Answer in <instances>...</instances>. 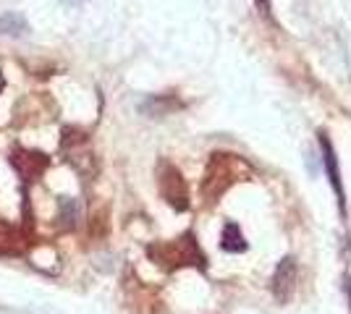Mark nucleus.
I'll list each match as a JSON object with an SVG mask.
<instances>
[{
	"mask_svg": "<svg viewBox=\"0 0 351 314\" xmlns=\"http://www.w3.org/2000/svg\"><path fill=\"white\" fill-rule=\"evenodd\" d=\"M147 252H149V257L158 265H162V267L168 270L186 267V265H191V267H205L207 265V259L202 254L197 239H194V233H184V236L168 241V244H155Z\"/></svg>",
	"mask_w": 351,
	"mask_h": 314,
	"instance_id": "nucleus-1",
	"label": "nucleus"
},
{
	"mask_svg": "<svg viewBox=\"0 0 351 314\" xmlns=\"http://www.w3.org/2000/svg\"><path fill=\"white\" fill-rule=\"evenodd\" d=\"M241 165V160H236L234 155H213V160L207 165L205 181H202V192L210 202H215L231 183L236 181V168Z\"/></svg>",
	"mask_w": 351,
	"mask_h": 314,
	"instance_id": "nucleus-2",
	"label": "nucleus"
},
{
	"mask_svg": "<svg viewBox=\"0 0 351 314\" xmlns=\"http://www.w3.org/2000/svg\"><path fill=\"white\" fill-rule=\"evenodd\" d=\"M158 189H160L162 199L178 212H186L189 209V189H186V181L181 176V170L171 163L158 165Z\"/></svg>",
	"mask_w": 351,
	"mask_h": 314,
	"instance_id": "nucleus-3",
	"label": "nucleus"
},
{
	"mask_svg": "<svg viewBox=\"0 0 351 314\" xmlns=\"http://www.w3.org/2000/svg\"><path fill=\"white\" fill-rule=\"evenodd\" d=\"M317 139H320V150H322V168H325L328 181H330V186L336 192L338 212H341V218H346V194H343V179H341V163H338L336 147H333L328 131H320Z\"/></svg>",
	"mask_w": 351,
	"mask_h": 314,
	"instance_id": "nucleus-4",
	"label": "nucleus"
},
{
	"mask_svg": "<svg viewBox=\"0 0 351 314\" xmlns=\"http://www.w3.org/2000/svg\"><path fill=\"white\" fill-rule=\"evenodd\" d=\"M296 275H299V267H296V259L293 257H283L278 262V267L273 272V296L286 304L291 299L293 288H296Z\"/></svg>",
	"mask_w": 351,
	"mask_h": 314,
	"instance_id": "nucleus-5",
	"label": "nucleus"
},
{
	"mask_svg": "<svg viewBox=\"0 0 351 314\" xmlns=\"http://www.w3.org/2000/svg\"><path fill=\"white\" fill-rule=\"evenodd\" d=\"M11 165L19 170V176L24 181H32L37 176H43L45 168L50 165V157H45L43 152H32V150H16L11 157Z\"/></svg>",
	"mask_w": 351,
	"mask_h": 314,
	"instance_id": "nucleus-6",
	"label": "nucleus"
},
{
	"mask_svg": "<svg viewBox=\"0 0 351 314\" xmlns=\"http://www.w3.org/2000/svg\"><path fill=\"white\" fill-rule=\"evenodd\" d=\"M247 239L241 233V228L236 223H226L223 225V233H220V249L228 252V254H241L247 252Z\"/></svg>",
	"mask_w": 351,
	"mask_h": 314,
	"instance_id": "nucleus-7",
	"label": "nucleus"
},
{
	"mask_svg": "<svg viewBox=\"0 0 351 314\" xmlns=\"http://www.w3.org/2000/svg\"><path fill=\"white\" fill-rule=\"evenodd\" d=\"M24 31H27V21H24V16H19V14H3L0 16V37H3V34L19 37V34H24Z\"/></svg>",
	"mask_w": 351,
	"mask_h": 314,
	"instance_id": "nucleus-8",
	"label": "nucleus"
},
{
	"mask_svg": "<svg viewBox=\"0 0 351 314\" xmlns=\"http://www.w3.org/2000/svg\"><path fill=\"white\" fill-rule=\"evenodd\" d=\"M176 107H178V103H176V100H165V97H152V100H147V103L142 105V110L149 113V116H168Z\"/></svg>",
	"mask_w": 351,
	"mask_h": 314,
	"instance_id": "nucleus-9",
	"label": "nucleus"
},
{
	"mask_svg": "<svg viewBox=\"0 0 351 314\" xmlns=\"http://www.w3.org/2000/svg\"><path fill=\"white\" fill-rule=\"evenodd\" d=\"M76 215H79L76 199L63 196V199H60V220H63V225H66V228H73V225H76Z\"/></svg>",
	"mask_w": 351,
	"mask_h": 314,
	"instance_id": "nucleus-10",
	"label": "nucleus"
},
{
	"mask_svg": "<svg viewBox=\"0 0 351 314\" xmlns=\"http://www.w3.org/2000/svg\"><path fill=\"white\" fill-rule=\"evenodd\" d=\"M254 5H257V11H260L267 21H273V8H270V0H254Z\"/></svg>",
	"mask_w": 351,
	"mask_h": 314,
	"instance_id": "nucleus-11",
	"label": "nucleus"
},
{
	"mask_svg": "<svg viewBox=\"0 0 351 314\" xmlns=\"http://www.w3.org/2000/svg\"><path fill=\"white\" fill-rule=\"evenodd\" d=\"M343 288H346V299H349V309H351V278L346 275V280H343Z\"/></svg>",
	"mask_w": 351,
	"mask_h": 314,
	"instance_id": "nucleus-12",
	"label": "nucleus"
},
{
	"mask_svg": "<svg viewBox=\"0 0 351 314\" xmlns=\"http://www.w3.org/2000/svg\"><path fill=\"white\" fill-rule=\"evenodd\" d=\"M5 90V76H3V71H0V92Z\"/></svg>",
	"mask_w": 351,
	"mask_h": 314,
	"instance_id": "nucleus-13",
	"label": "nucleus"
}]
</instances>
